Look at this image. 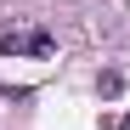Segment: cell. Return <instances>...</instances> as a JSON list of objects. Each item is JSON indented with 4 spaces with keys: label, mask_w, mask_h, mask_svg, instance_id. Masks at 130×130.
I'll list each match as a JSON object with an SVG mask.
<instances>
[{
    "label": "cell",
    "mask_w": 130,
    "mask_h": 130,
    "mask_svg": "<svg viewBox=\"0 0 130 130\" xmlns=\"http://www.w3.org/2000/svg\"><path fill=\"white\" fill-rule=\"evenodd\" d=\"M0 51H6V57H51L57 40L45 28H6V34H0Z\"/></svg>",
    "instance_id": "cell-1"
},
{
    "label": "cell",
    "mask_w": 130,
    "mask_h": 130,
    "mask_svg": "<svg viewBox=\"0 0 130 130\" xmlns=\"http://www.w3.org/2000/svg\"><path fill=\"white\" fill-rule=\"evenodd\" d=\"M96 91H102V96H119V91H124V79H119V74H102V79H96Z\"/></svg>",
    "instance_id": "cell-2"
},
{
    "label": "cell",
    "mask_w": 130,
    "mask_h": 130,
    "mask_svg": "<svg viewBox=\"0 0 130 130\" xmlns=\"http://www.w3.org/2000/svg\"><path fill=\"white\" fill-rule=\"evenodd\" d=\"M113 130H130V113H124V119H119V124H113Z\"/></svg>",
    "instance_id": "cell-3"
}]
</instances>
